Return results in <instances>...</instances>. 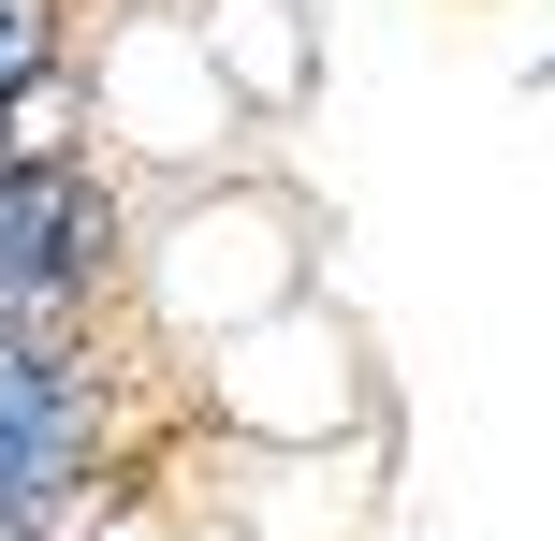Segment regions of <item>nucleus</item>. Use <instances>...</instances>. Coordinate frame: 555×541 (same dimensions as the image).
<instances>
[{
  "mask_svg": "<svg viewBox=\"0 0 555 541\" xmlns=\"http://www.w3.org/2000/svg\"><path fill=\"white\" fill-rule=\"evenodd\" d=\"M307 293V205L278 191V176H205V191H176V220L146 234V322L191 351L249 337Z\"/></svg>",
  "mask_w": 555,
  "mask_h": 541,
  "instance_id": "obj_1",
  "label": "nucleus"
},
{
  "mask_svg": "<svg viewBox=\"0 0 555 541\" xmlns=\"http://www.w3.org/2000/svg\"><path fill=\"white\" fill-rule=\"evenodd\" d=\"M88 103H103V146H117V162H162V176H191V191L234 162V103H220V74H205V44L176 15L88 29Z\"/></svg>",
  "mask_w": 555,
  "mask_h": 541,
  "instance_id": "obj_3",
  "label": "nucleus"
},
{
  "mask_svg": "<svg viewBox=\"0 0 555 541\" xmlns=\"http://www.w3.org/2000/svg\"><path fill=\"white\" fill-rule=\"evenodd\" d=\"M176 29L205 44V74H220L234 117H293L307 88H322V29H307V0H191Z\"/></svg>",
  "mask_w": 555,
  "mask_h": 541,
  "instance_id": "obj_4",
  "label": "nucleus"
},
{
  "mask_svg": "<svg viewBox=\"0 0 555 541\" xmlns=\"http://www.w3.org/2000/svg\"><path fill=\"white\" fill-rule=\"evenodd\" d=\"M205 396H220V425L263 439V454H336V439L365 425V337L322 308V293H293L278 322L205 351Z\"/></svg>",
  "mask_w": 555,
  "mask_h": 541,
  "instance_id": "obj_2",
  "label": "nucleus"
}]
</instances>
